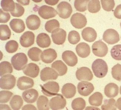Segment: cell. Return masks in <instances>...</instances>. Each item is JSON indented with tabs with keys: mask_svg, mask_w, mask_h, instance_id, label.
<instances>
[{
	"mask_svg": "<svg viewBox=\"0 0 121 110\" xmlns=\"http://www.w3.org/2000/svg\"><path fill=\"white\" fill-rule=\"evenodd\" d=\"M22 96L25 102L29 103H34L38 98L39 92L35 89H29L23 92Z\"/></svg>",
	"mask_w": 121,
	"mask_h": 110,
	"instance_id": "obj_20",
	"label": "cell"
},
{
	"mask_svg": "<svg viewBox=\"0 0 121 110\" xmlns=\"http://www.w3.org/2000/svg\"><path fill=\"white\" fill-rule=\"evenodd\" d=\"M62 58L64 62L69 66L73 67L77 63V57L75 53L70 50H66L63 52Z\"/></svg>",
	"mask_w": 121,
	"mask_h": 110,
	"instance_id": "obj_16",
	"label": "cell"
},
{
	"mask_svg": "<svg viewBox=\"0 0 121 110\" xmlns=\"http://www.w3.org/2000/svg\"><path fill=\"white\" fill-rule=\"evenodd\" d=\"M120 94L121 95V86L120 87Z\"/></svg>",
	"mask_w": 121,
	"mask_h": 110,
	"instance_id": "obj_54",
	"label": "cell"
},
{
	"mask_svg": "<svg viewBox=\"0 0 121 110\" xmlns=\"http://www.w3.org/2000/svg\"><path fill=\"white\" fill-rule=\"evenodd\" d=\"M101 3L103 9L107 11H110L115 6V2L113 0H101Z\"/></svg>",
	"mask_w": 121,
	"mask_h": 110,
	"instance_id": "obj_45",
	"label": "cell"
},
{
	"mask_svg": "<svg viewBox=\"0 0 121 110\" xmlns=\"http://www.w3.org/2000/svg\"><path fill=\"white\" fill-rule=\"evenodd\" d=\"M36 42L38 46L41 48H48L51 44V39L48 34L41 33L37 36Z\"/></svg>",
	"mask_w": 121,
	"mask_h": 110,
	"instance_id": "obj_26",
	"label": "cell"
},
{
	"mask_svg": "<svg viewBox=\"0 0 121 110\" xmlns=\"http://www.w3.org/2000/svg\"><path fill=\"white\" fill-rule=\"evenodd\" d=\"M89 2L88 0H76L74 2V6L78 11L83 12L87 9V5Z\"/></svg>",
	"mask_w": 121,
	"mask_h": 110,
	"instance_id": "obj_39",
	"label": "cell"
},
{
	"mask_svg": "<svg viewBox=\"0 0 121 110\" xmlns=\"http://www.w3.org/2000/svg\"><path fill=\"white\" fill-rule=\"evenodd\" d=\"M35 35L32 32L27 31L21 35L20 39V43L24 48H28L34 44Z\"/></svg>",
	"mask_w": 121,
	"mask_h": 110,
	"instance_id": "obj_15",
	"label": "cell"
},
{
	"mask_svg": "<svg viewBox=\"0 0 121 110\" xmlns=\"http://www.w3.org/2000/svg\"><path fill=\"white\" fill-rule=\"evenodd\" d=\"M120 26H121V23H120Z\"/></svg>",
	"mask_w": 121,
	"mask_h": 110,
	"instance_id": "obj_55",
	"label": "cell"
},
{
	"mask_svg": "<svg viewBox=\"0 0 121 110\" xmlns=\"http://www.w3.org/2000/svg\"><path fill=\"white\" fill-rule=\"evenodd\" d=\"M26 55L23 53H17L11 58L12 64L15 70H24L28 62Z\"/></svg>",
	"mask_w": 121,
	"mask_h": 110,
	"instance_id": "obj_2",
	"label": "cell"
},
{
	"mask_svg": "<svg viewBox=\"0 0 121 110\" xmlns=\"http://www.w3.org/2000/svg\"><path fill=\"white\" fill-rule=\"evenodd\" d=\"M112 74L114 79L121 81V65L118 63L114 65L112 68Z\"/></svg>",
	"mask_w": 121,
	"mask_h": 110,
	"instance_id": "obj_44",
	"label": "cell"
},
{
	"mask_svg": "<svg viewBox=\"0 0 121 110\" xmlns=\"http://www.w3.org/2000/svg\"><path fill=\"white\" fill-rule=\"evenodd\" d=\"M80 36L78 32L73 30L70 32L68 36V40L70 43L72 44H75L80 41Z\"/></svg>",
	"mask_w": 121,
	"mask_h": 110,
	"instance_id": "obj_42",
	"label": "cell"
},
{
	"mask_svg": "<svg viewBox=\"0 0 121 110\" xmlns=\"http://www.w3.org/2000/svg\"><path fill=\"white\" fill-rule=\"evenodd\" d=\"M1 6L4 11H13L15 8V3L12 0H2L1 2Z\"/></svg>",
	"mask_w": 121,
	"mask_h": 110,
	"instance_id": "obj_37",
	"label": "cell"
},
{
	"mask_svg": "<svg viewBox=\"0 0 121 110\" xmlns=\"http://www.w3.org/2000/svg\"><path fill=\"white\" fill-rule=\"evenodd\" d=\"M34 85L33 80L30 78L23 76L19 78L17 83V86L21 90H26L32 88Z\"/></svg>",
	"mask_w": 121,
	"mask_h": 110,
	"instance_id": "obj_18",
	"label": "cell"
},
{
	"mask_svg": "<svg viewBox=\"0 0 121 110\" xmlns=\"http://www.w3.org/2000/svg\"><path fill=\"white\" fill-rule=\"evenodd\" d=\"M38 13L43 18L49 19L56 17L57 13L53 7L44 5L39 8Z\"/></svg>",
	"mask_w": 121,
	"mask_h": 110,
	"instance_id": "obj_10",
	"label": "cell"
},
{
	"mask_svg": "<svg viewBox=\"0 0 121 110\" xmlns=\"http://www.w3.org/2000/svg\"><path fill=\"white\" fill-rule=\"evenodd\" d=\"M59 75L56 70L50 67L44 68L40 72L41 79L44 82L49 80H56Z\"/></svg>",
	"mask_w": 121,
	"mask_h": 110,
	"instance_id": "obj_13",
	"label": "cell"
},
{
	"mask_svg": "<svg viewBox=\"0 0 121 110\" xmlns=\"http://www.w3.org/2000/svg\"><path fill=\"white\" fill-rule=\"evenodd\" d=\"M76 50L78 55L82 58L88 57L91 52L90 46L84 42L78 44L76 48Z\"/></svg>",
	"mask_w": 121,
	"mask_h": 110,
	"instance_id": "obj_25",
	"label": "cell"
},
{
	"mask_svg": "<svg viewBox=\"0 0 121 110\" xmlns=\"http://www.w3.org/2000/svg\"><path fill=\"white\" fill-rule=\"evenodd\" d=\"M19 45L16 41L12 40L7 42L5 45V49L9 53H14L18 48Z\"/></svg>",
	"mask_w": 121,
	"mask_h": 110,
	"instance_id": "obj_43",
	"label": "cell"
},
{
	"mask_svg": "<svg viewBox=\"0 0 121 110\" xmlns=\"http://www.w3.org/2000/svg\"><path fill=\"white\" fill-rule=\"evenodd\" d=\"M26 23L27 27L30 30H37L40 26V19L37 15H31L26 18Z\"/></svg>",
	"mask_w": 121,
	"mask_h": 110,
	"instance_id": "obj_19",
	"label": "cell"
},
{
	"mask_svg": "<svg viewBox=\"0 0 121 110\" xmlns=\"http://www.w3.org/2000/svg\"><path fill=\"white\" fill-rule=\"evenodd\" d=\"M72 7L68 2L63 1L58 4L57 7V11L58 15L63 19L69 18L72 13Z\"/></svg>",
	"mask_w": 121,
	"mask_h": 110,
	"instance_id": "obj_4",
	"label": "cell"
},
{
	"mask_svg": "<svg viewBox=\"0 0 121 110\" xmlns=\"http://www.w3.org/2000/svg\"><path fill=\"white\" fill-rule=\"evenodd\" d=\"M11 18L9 13L4 11L3 10L0 9V22L5 23L9 21Z\"/></svg>",
	"mask_w": 121,
	"mask_h": 110,
	"instance_id": "obj_48",
	"label": "cell"
},
{
	"mask_svg": "<svg viewBox=\"0 0 121 110\" xmlns=\"http://www.w3.org/2000/svg\"><path fill=\"white\" fill-rule=\"evenodd\" d=\"M13 72L11 64L8 61H3L0 64V74L2 77L8 73L11 74Z\"/></svg>",
	"mask_w": 121,
	"mask_h": 110,
	"instance_id": "obj_35",
	"label": "cell"
},
{
	"mask_svg": "<svg viewBox=\"0 0 121 110\" xmlns=\"http://www.w3.org/2000/svg\"></svg>",
	"mask_w": 121,
	"mask_h": 110,
	"instance_id": "obj_56",
	"label": "cell"
},
{
	"mask_svg": "<svg viewBox=\"0 0 121 110\" xmlns=\"http://www.w3.org/2000/svg\"><path fill=\"white\" fill-rule=\"evenodd\" d=\"M112 57L117 61L121 60V44L114 46L111 50Z\"/></svg>",
	"mask_w": 121,
	"mask_h": 110,
	"instance_id": "obj_41",
	"label": "cell"
},
{
	"mask_svg": "<svg viewBox=\"0 0 121 110\" xmlns=\"http://www.w3.org/2000/svg\"><path fill=\"white\" fill-rule=\"evenodd\" d=\"M116 106L119 110H121V97L118 99L116 103Z\"/></svg>",
	"mask_w": 121,
	"mask_h": 110,
	"instance_id": "obj_52",
	"label": "cell"
},
{
	"mask_svg": "<svg viewBox=\"0 0 121 110\" xmlns=\"http://www.w3.org/2000/svg\"><path fill=\"white\" fill-rule=\"evenodd\" d=\"M92 48L93 53L97 57H103L108 53L107 45L100 40L95 41L93 44Z\"/></svg>",
	"mask_w": 121,
	"mask_h": 110,
	"instance_id": "obj_5",
	"label": "cell"
},
{
	"mask_svg": "<svg viewBox=\"0 0 121 110\" xmlns=\"http://www.w3.org/2000/svg\"><path fill=\"white\" fill-rule=\"evenodd\" d=\"M51 36L54 43L57 45H62L66 40V32L63 29L57 28L52 32Z\"/></svg>",
	"mask_w": 121,
	"mask_h": 110,
	"instance_id": "obj_11",
	"label": "cell"
},
{
	"mask_svg": "<svg viewBox=\"0 0 121 110\" xmlns=\"http://www.w3.org/2000/svg\"><path fill=\"white\" fill-rule=\"evenodd\" d=\"M57 53L56 51L52 48L45 50L41 53V58L43 62L46 63H50L56 59Z\"/></svg>",
	"mask_w": 121,
	"mask_h": 110,
	"instance_id": "obj_17",
	"label": "cell"
},
{
	"mask_svg": "<svg viewBox=\"0 0 121 110\" xmlns=\"http://www.w3.org/2000/svg\"><path fill=\"white\" fill-rule=\"evenodd\" d=\"M9 25L12 30L17 33H22L26 28L24 21L19 19H12L10 22Z\"/></svg>",
	"mask_w": 121,
	"mask_h": 110,
	"instance_id": "obj_24",
	"label": "cell"
},
{
	"mask_svg": "<svg viewBox=\"0 0 121 110\" xmlns=\"http://www.w3.org/2000/svg\"><path fill=\"white\" fill-rule=\"evenodd\" d=\"M103 96L102 94L97 92L93 94L89 98V102L92 106H99L102 104Z\"/></svg>",
	"mask_w": 121,
	"mask_h": 110,
	"instance_id": "obj_29",
	"label": "cell"
},
{
	"mask_svg": "<svg viewBox=\"0 0 121 110\" xmlns=\"http://www.w3.org/2000/svg\"><path fill=\"white\" fill-rule=\"evenodd\" d=\"M45 2L47 4L50 5H55L56 4H57L59 2V0H45Z\"/></svg>",
	"mask_w": 121,
	"mask_h": 110,
	"instance_id": "obj_51",
	"label": "cell"
},
{
	"mask_svg": "<svg viewBox=\"0 0 121 110\" xmlns=\"http://www.w3.org/2000/svg\"><path fill=\"white\" fill-rule=\"evenodd\" d=\"M72 25L76 28L81 29L84 27L87 24V19L82 13H76L73 14L70 18Z\"/></svg>",
	"mask_w": 121,
	"mask_h": 110,
	"instance_id": "obj_8",
	"label": "cell"
},
{
	"mask_svg": "<svg viewBox=\"0 0 121 110\" xmlns=\"http://www.w3.org/2000/svg\"><path fill=\"white\" fill-rule=\"evenodd\" d=\"M85 106L86 102L82 98L79 97L75 99L72 103V107L73 110H83Z\"/></svg>",
	"mask_w": 121,
	"mask_h": 110,
	"instance_id": "obj_34",
	"label": "cell"
},
{
	"mask_svg": "<svg viewBox=\"0 0 121 110\" xmlns=\"http://www.w3.org/2000/svg\"><path fill=\"white\" fill-rule=\"evenodd\" d=\"M40 86L43 93L48 97L56 96L60 89L59 84L55 81H49Z\"/></svg>",
	"mask_w": 121,
	"mask_h": 110,
	"instance_id": "obj_3",
	"label": "cell"
},
{
	"mask_svg": "<svg viewBox=\"0 0 121 110\" xmlns=\"http://www.w3.org/2000/svg\"><path fill=\"white\" fill-rule=\"evenodd\" d=\"M119 92L118 85L114 83H110L105 86L104 93L108 98H114L117 96Z\"/></svg>",
	"mask_w": 121,
	"mask_h": 110,
	"instance_id": "obj_27",
	"label": "cell"
},
{
	"mask_svg": "<svg viewBox=\"0 0 121 110\" xmlns=\"http://www.w3.org/2000/svg\"><path fill=\"white\" fill-rule=\"evenodd\" d=\"M24 7L21 4L15 3V8L13 11L10 12L12 16L16 17H19L22 16L24 13Z\"/></svg>",
	"mask_w": 121,
	"mask_h": 110,
	"instance_id": "obj_47",
	"label": "cell"
},
{
	"mask_svg": "<svg viewBox=\"0 0 121 110\" xmlns=\"http://www.w3.org/2000/svg\"><path fill=\"white\" fill-rule=\"evenodd\" d=\"M103 39L108 44H113L119 41V35L115 30L108 29L104 33Z\"/></svg>",
	"mask_w": 121,
	"mask_h": 110,
	"instance_id": "obj_9",
	"label": "cell"
},
{
	"mask_svg": "<svg viewBox=\"0 0 121 110\" xmlns=\"http://www.w3.org/2000/svg\"><path fill=\"white\" fill-rule=\"evenodd\" d=\"M76 78L79 81H90L92 80L93 75L89 68L83 67L79 68L76 72Z\"/></svg>",
	"mask_w": 121,
	"mask_h": 110,
	"instance_id": "obj_14",
	"label": "cell"
},
{
	"mask_svg": "<svg viewBox=\"0 0 121 110\" xmlns=\"http://www.w3.org/2000/svg\"><path fill=\"white\" fill-rule=\"evenodd\" d=\"M92 68L94 74L98 78H102L105 77L108 71L107 64L102 59L95 60L92 65Z\"/></svg>",
	"mask_w": 121,
	"mask_h": 110,
	"instance_id": "obj_1",
	"label": "cell"
},
{
	"mask_svg": "<svg viewBox=\"0 0 121 110\" xmlns=\"http://www.w3.org/2000/svg\"><path fill=\"white\" fill-rule=\"evenodd\" d=\"M66 101L62 95L57 94L56 96L50 99L49 106L52 110H57L63 109L66 106Z\"/></svg>",
	"mask_w": 121,
	"mask_h": 110,
	"instance_id": "obj_6",
	"label": "cell"
},
{
	"mask_svg": "<svg viewBox=\"0 0 121 110\" xmlns=\"http://www.w3.org/2000/svg\"><path fill=\"white\" fill-rule=\"evenodd\" d=\"M37 106L39 110H48L49 109V101L48 98L44 96L39 97L37 102Z\"/></svg>",
	"mask_w": 121,
	"mask_h": 110,
	"instance_id": "obj_33",
	"label": "cell"
},
{
	"mask_svg": "<svg viewBox=\"0 0 121 110\" xmlns=\"http://www.w3.org/2000/svg\"><path fill=\"white\" fill-rule=\"evenodd\" d=\"M22 110H37V109L33 105H26L22 108Z\"/></svg>",
	"mask_w": 121,
	"mask_h": 110,
	"instance_id": "obj_50",
	"label": "cell"
},
{
	"mask_svg": "<svg viewBox=\"0 0 121 110\" xmlns=\"http://www.w3.org/2000/svg\"><path fill=\"white\" fill-rule=\"evenodd\" d=\"M76 92L75 86L70 83L64 85L61 89L62 94L67 99L73 97L75 95Z\"/></svg>",
	"mask_w": 121,
	"mask_h": 110,
	"instance_id": "obj_23",
	"label": "cell"
},
{
	"mask_svg": "<svg viewBox=\"0 0 121 110\" xmlns=\"http://www.w3.org/2000/svg\"><path fill=\"white\" fill-rule=\"evenodd\" d=\"M60 27V24L59 21L55 19H52L46 22L45 28L48 33H52L56 29Z\"/></svg>",
	"mask_w": 121,
	"mask_h": 110,
	"instance_id": "obj_36",
	"label": "cell"
},
{
	"mask_svg": "<svg viewBox=\"0 0 121 110\" xmlns=\"http://www.w3.org/2000/svg\"><path fill=\"white\" fill-rule=\"evenodd\" d=\"M52 67L57 71L59 76L65 75L68 70L66 65L61 60H57L54 62L52 65Z\"/></svg>",
	"mask_w": 121,
	"mask_h": 110,
	"instance_id": "obj_28",
	"label": "cell"
},
{
	"mask_svg": "<svg viewBox=\"0 0 121 110\" xmlns=\"http://www.w3.org/2000/svg\"><path fill=\"white\" fill-rule=\"evenodd\" d=\"M42 51L39 48L33 47L28 50V55L32 61L38 62L40 60L41 53Z\"/></svg>",
	"mask_w": 121,
	"mask_h": 110,
	"instance_id": "obj_30",
	"label": "cell"
},
{
	"mask_svg": "<svg viewBox=\"0 0 121 110\" xmlns=\"http://www.w3.org/2000/svg\"><path fill=\"white\" fill-rule=\"evenodd\" d=\"M82 35L85 40L89 42H92L97 38V33L94 28L87 27L82 31Z\"/></svg>",
	"mask_w": 121,
	"mask_h": 110,
	"instance_id": "obj_22",
	"label": "cell"
},
{
	"mask_svg": "<svg viewBox=\"0 0 121 110\" xmlns=\"http://www.w3.org/2000/svg\"><path fill=\"white\" fill-rule=\"evenodd\" d=\"M17 1L23 5H27L30 3V0H18Z\"/></svg>",
	"mask_w": 121,
	"mask_h": 110,
	"instance_id": "obj_53",
	"label": "cell"
},
{
	"mask_svg": "<svg viewBox=\"0 0 121 110\" xmlns=\"http://www.w3.org/2000/svg\"><path fill=\"white\" fill-rule=\"evenodd\" d=\"M77 88L79 94L83 96H87L90 95L94 89V85L92 83L85 81L79 83Z\"/></svg>",
	"mask_w": 121,
	"mask_h": 110,
	"instance_id": "obj_12",
	"label": "cell"
},
{
	"mask_svg": "<svg viewBox=\"0 0 121 110\" xmlns=\"http://www.w3.org/2000/svg\"><path fill=\"white\" fill-rule=\"evenodd\" d=\"M116 103L114 99L105 100L103 105L101 106V109L103 110H116Z\"/></svg>",
	"mask_w": 121,
	"mask_h": 110,
	"instance_id": "obj_40",
	"label": "cell"
},
{
	"mask_svg": "<svg viewBox=\"0 0 121 110\" xmlns=\"http://www.w3.org/2000/svg\"><path fill=\"white\" fill-rule=\"evenodd\" d=\"M11 32L8 25H0V39L1 40H8L11 37Z\"/></svg>",
	"mask_w": 121,
	"mask_h": 110,
	"instance_id": "obj_32",
	"label": "cell"
},
{
	"mask_svg": "<svg viewBox=\"0 0 121 110\" xmlns=\"http://www.w3.org/2000/svg\"><path fill=\"white\" fill-rule=\"evenodd\" d=\"M15 77L11 74L3 76L0 79V87L4 90H11L14 88L16 84Z\"/></svg>",
	"mask_w": 121,
	"mask_h": 110,
	"instance_id": "obj_7",
	"label": "cell"
},
{
	"mask_svg": "<svg viewBox=\"0 0 121 110\" xmlns=\"http://www.w3.org/2000/svg\"><path fill=\"white\" fill-rule=\"evenodd\" d=\"M101 9L100 2L98 0H91L88 4V9L90 13H96Z\"/></svg>",
	"mask_w": 121,
	"mask_h": 110,
	"instance_id": "obj_38",
	"label": "cell"
},
{
	"mask_svg": "<svg viewBox=\"0 0 121 110\" xmlns=\"http://www.w3.org/2000/svg\"><path fill=\"white\" fill-rule=\"evenodd\" d=\"M23 105V100L19 95L14 96L10 101V105L13 110H19Z\"/></svg>",
	"mask_w": 121,
	"mask_h": 110,
	"instance_id": "obj_31",
	"label": "cell"
},
{
	"mask_svg": "<svg viewBox=\"0 0 121 110\" xmlns=\"http://www.w3.org/2000/svg\"><path fill=\"white\" fill-rule=\"evenodd\" d=\"M13 94L8 91H1L0 92V102L1 103H6L8 102Z\"/></svg>",
	"mask_w": 121,
	"mask_h": 110,
	"instance_id": "obj_46",
	"label": "cell"
},
{
	"mask_svg": "<svg viewBox=\"0 0 121 110\" xmlns=\"http://www.w3.org/2000/svg\"><path fill=\"white\" fill-rule=\"evenodd\" d=\"M39 72V66L35 63H31L26 65L23 70L24 74L32 78H35L38 76Z\"/></svg>",
	"mask_w": 121,
	"mask_h": 110,
	"instance_id": "obj_21",
	"label": "cell"
},
{
	"mask_svg": "<svg viewBox=\"0 0 121 110\" xmlns=\"http://www.w3.org/2000/svg\"><path fill=\"white\" fill-rule=\"evenodd\" d=\"M114 14L116 18L121 19V4L116 7L114 10Z\"/></svg>",
	"mask_w": 121,
	"mask_h": 110,
	"instance_id": "obj_49",
	"label": "cell"
}]
</instances>
